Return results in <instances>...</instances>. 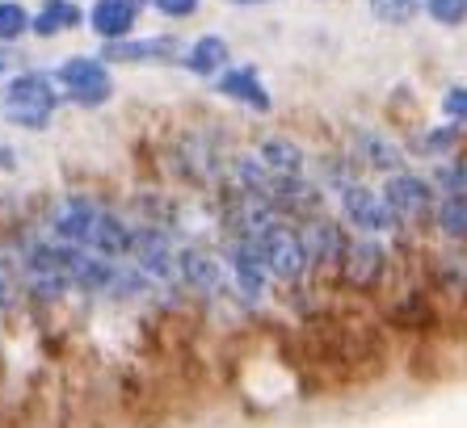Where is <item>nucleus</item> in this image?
<instances>
[{
  "mask_svg": "<svg viewBox=\"0 0 467 428\" xmlns=\"http://www.w3.org/2000/svg\"><path fill=\"white\" fill-rule=\"evenodd\" d=\"M47 239L85 248V252H98V257H106V260H122V257H130L135 227H130L127 219H119L109 206H101L98 198L64 193V198L51 206V214H47Z\"/></svg>",
  "mask_w": 467,
  "mask_h": 428,
  "instance_id": "obj_1",
  "label": "nucleus"
},
{
  "mask_svg": "<svg viewBox=\"0 0 467 428\" xmlns=\"http://www.w3.org/2000/svg\"><path fill=\"white\" fill-rule=\"evenodd\" d=\"M391 273H396V265H391L388 244L358 236V239H349V248H346L337 286L346 290V294H358V299H379L383 290H388Z\"/></svg>",
  "mask_w": 467,
  "mask_h": 428,
  "instance_id": "obj_2",
  "label": "nucleus"
},
{
  "mask_svg": "<svg viewBox=\"0 0 467 428\" xmlns=\"http://www.w3.org/2000/svg\"><path fill=\"white\" fill-rule=\"evenodd\" d=\"M299 239L307 248V260H312V281L320 286H337V273H341V260H346V248H349V231L337 223V219H307L299 223Z\"/></svg>",
  "mask_w": 467,
  "mask_h": 428,
  "instance_id": "obj_3",
  "label": "nucleus"
},
{
  "mask_svg": "<svg viewBox=\"0 0 467 428\" xmlns=\"http://www.w3.org/2000/svg\"><path fill=\"white\" fill-rule=\"evenodd\" d=\"M55 106H59V97L51 88V76L43 72H22L5 88V118L26 130H47Z\"/></svg>",
  "mask_w": 467,
  "mask_h": 428,
  "instance_id": "obj_4",
  "label": "nucleus"
},
{
  "mask_svg": "<svg viewBox=\"0 0 467 428\" xmlns=\"http://www.w3.org/2000/svg\"><path fill=\"white\" fill-rule=\"evenodd\" d=\"M337 206L346 214V223L367 239H383V236H400V223H396V214L391 206L383 202V193H375L370 185L354 181L337 193Z\"/></svg>",
  "mask_w": 467,
  "mask_h": 428,
  "instance_id": "obj_5",
  "label": "nucleus"
},
{
  "mask_svg": "<svg viewBox=\"0 0 467 428\" xmlns=\"http://www.w3.org/2000/svg\"><path fill=\"white\" fill-rule=\"evenodd\" d=\"M383 202L391 206V214H396V223L404 227H434V206H438V189L425 177H417V172H396V177H388V185H383Z\"/></svg>",
  "mask_w": 467,
  "mask_h": 428,
  "instance_id": "obj_6",
  "label": "nucleus"
},
{
  "mask_svg": "<svg viewBox=\"0 0 467 428\" xmlns=\"http://www.w3.org/2000/svg\"><path fill=\"white\" fill-rule=\"evenodd\" d=\"M55 80H59V85L67 88V97L85 109H98L114 97V80H109L106 64L93 59V55H72V59H64V64L55 67Z\"/></svg>",
  "mask_w": 467,
  "mask_h": 428,
  "instance_id": "obj_7",
  "label": "nucleus"
},
{
  "mask_svg": "<svg viewBox=\"0 0 467 428\" xmlns=\"http://www.w3.org/2000/svg\"><path fill=\"white\" fill-rule=\"evenodd\" d=\"M177 273H182V290L198 299H228V269L219 252H207L202 244H185L177 252Z\"/></svg>",
  "mask_w": 467,
  "mask_h": 428,
  "instance_id": "obj_8",
  "label": "nucleus"
},
{
  "mask_svg": "<svg viewBox=\"0 0 467 428\" xmlns=\"http://www.w3.org/2000/svg\"><path fill=\"white\" fill-rule=\"evenodd\" d=\"M349 160L354 168H375V172H409V156H404L400 143H391L383 130H354V143H349Z\"/></svg>",
  "mask_w": 467,
  "mask_h": 428,
  "instance_id": "obj_9",
  "label": "nucleus"
},
{
  "mask_svg": "<svg viewBox=\"0 0 467 428\" xmlns=\"http://www.w3.org/2000/svg\"><path fill=\"white\" fill-rule=\"evenodd\" d=\"M177 55L173 34H156V38H122V43H106L101 64H169Z\"/></svg>",
  "mask_w": 467,
  "mask_h": 428,
  "instance_id": "obj_10",
  "label": "nucleus"
},
{
  "mask_svg": "<svg viewBox=\"0 0 467 428\" xmlns=\"http://www.w3.org/2000/svg\"><path fill=\"white\" fill-rule=\"evenodd\" d=\"M219 93L232 97V101H240V106L257 109V114H270V109H274L270 88L261 85V76H257V67H253V64L228 67V72L219 76Z\"/></svg>",
  "mask_w": 467,
  "mask_h": 428,
  "instance_id": "obj_11",
  "label": "nucleus"
},
{
  "mask_svg": "<svg viewBox=\"0 0 467 428\" xmlns=\"http://www.w3.org/2000/svg\"><path fill=\"white\" fill-rule=\"evenodd\" d=\"M257 160L265 164L274 177H304V168H307L304 148H299L295 139H286V135H270V139H261Z\"/></svg>",
  "mask_w": 467,
  "mask_h": 428,
  "instance_id": "obj_12",
  "label": "nucleus"
},
{
  "mask_svg": "<svg viewBox=\"0 0 467 428\" xmlns=\"http://www.w3.org/2000/svg\"><path fill=\"white\" fill-rule=\"evenodd\" d=\"M228 64H232V51H228V43L219 38V34H202L190 51H185V59H182V67L185 72H194V76H223L228 72Z\"/></svg>",
  "mask_w": 467,
  "mask_h": 428,
  "instance_id": "obj_13",
  "label": "nucleus"
},
{
  "mask_svg": "<svg viewBox=\"0 0 467 428\" xmlns=\"http://www.w3.org/2000/svg\"><path fill=\"white\" fill-rule=\"evenodd\" d=\"M88 25L98 38L106 43H122L130 30H135V9H127L122 0H98L93 9H88Z\"/></svg>",
  "mask_w": 467,
  "mask_h": 428,
  "instance_id": "obj_14",
  "label": "nucleus"
},
{
  "mask_svg": "<svg viewBox=\"0 0 467 428\" xmlns=\"http://www.w3.org/2000/svg\"><path fill=\"white\" fill-rule=\"evenodd\" d=\"M80 22H85V13H80L72 0H43V9L34 13L30 30L38 34V38H55V34H64V30H77Z\"/></svg>",
  "mask_w": 467,
  "mask_h": 428,
  "instance_id": "obj_15",
  "label": "nucleus"
},
{
  "mask_svg": "<svg viewBox=\"0 0 467 428\" xmlns=\"http://www.w3.org/2000/svg\"><path fill=\"white\" fill-rule=\"evenodd\" d=\"M434 231L455 248H467V198H438Z\"/></svg>",
  "mask_w": 467,
  "mask_h": 428,
  "instance_id": "obj_16",
  "label": "nucleus"
},
{
  "mask_svg": "<svg viewBox=\"0 0 467 428\" xmlns=\"http://www.w3.org/2000/svg\"><path fill=\"white\" fill-rule=\"evenodd\" d=\"M459 143H463V130L455 127V122H446V127H430L417 135L413 148L421 151V156H434V160H451L459 151Z\"/></svg>",
  "mask_w": 467,
  "mask_h": 428,
  "instance_id": "obj_17",
  "label": "nucleus"
},
{
  "mask_svg": "<svg viewBox=\"0 0 467 428\" xmlns=\"http://www.w3.org/2000/svg\"><path fill=\"white\" fill-rule=\"evenodd\" d=\"M30 13L17 5V0H0V43H17L26 30H30Z\"/></svg>",
  "mask_w": 467,
  "mask_h": 428,
  "instance_id": "obj_18",
  "label": "nucleus"
},
{
  "mask_svg": "<svg viewBox=\"0 0 467 428\" xmlns=\"http://www.w3.org/2000/svg\"><path fill=\"white\" fill-rule=\"evenodd\" d=\"M375 5V13H379L388 25H404L413 22L417 9H425V0H370Z\"/></svg>",
  "mask_w": 467,
  "mask_h": 428,
  "instance_id": "obj_19",
  "label": "nucleus"
},
{
  "mask_svg": "<svg viewBox=\"0 0 467 428\" xmlns=\"http://www.w3.org/2000/svg\"><path fill=\"white\" fill-rule=\"evenodd\" d=\"M425 13L434 17L438 25H463L467 22V0H425Z\"/></svg>",
  "mask_w": 467,
  "mask_h": 428,
  "instance_id": "obj_20",
  "label": "nucleus"
},
{
  "mask_svg": "<svg viewBox=\"0 0 467 428\" xmlns=\"http://www.w3.org/2000/svg\"><path fill=\"white\" fill-rule=\"evenodd\" d=\"M442 114L446 122H455V127H467V85H451L442 93Z\"/></svg>",
  "mask_w": 467,
  "mask_h": 428,
  "instance_id": "obj_21",
  "label": "nucleus"
},
{
  "mask_svg": "<svg viewBox=\"0 0 467 428\" xmlns=\"http://www.w3.org/2000/svg\"><path fill=\"white\" fill-rule=\"evenodd\" d=\"M13 273L17 269L5 260V252H0V311H9L13 302H17V281H13Z\"/></svg>",
  "mask_w": 467,
  "mask_h": 428,
  "instance_id": "obj_22",
  "label": "nucleus"
},
{
  "mask_svg": "<svg viewBox=\"0 0 467 428\" xmlns=\"http://www.w3.org/2000/svg\"><path fill=\"white\" fill-rule=\"evenodd\" d=\"M152 9L164 13V17H173V22H182V17H194L198 13V0H152Z\"/></svg>",
  "mask_w": 467,
  "mask_h": 428,
  "instance_id": "obj_23",
  "label": "nucleus"
},
{
  "mask_svg": "<svg viewBox=\"0 0 467 428\" xmlns=\"http://www.w3.org/2000/svg\"><path fill=\"white\" fill-rule=\"evenodd\" d=\"M122 5H127V9H135V13H140L143 5H152V0H122Z\"/></svg>",
  "mask_w": 467,
  "mask_h": 428,
  "instance_id": "obj_24",
  "label": "nucleus"
},
{
  "mask_svg": "<svg viewBox=\"0 0 467 428\" xmlns=\"http://www.w3.org/2000/svg\"><path fill=\"white\" fill-rule=\"evenodd\" d=\"M236 5H261V0H236Z\"/></svg>",
  "mask_w": 467,
  "mask_h": 428,
  "instance_id": "obj_25",
  "label": "nucleus"
},
{
  "mask_svg": "<svg viewBox=\"0 0 467 428\" xmlns=\"http://www.w3.org/2000/svg\"><path fill=\"white\" fill-rule=\"evenodd\" d=\"M0 72H5V59H0Z\"/></svg>",
  "mask_w": 467,
  "mask_h": 428,
  "instance_id": "obj_26",
  "label": "nucleus"
}]
</instances>
